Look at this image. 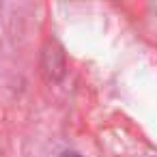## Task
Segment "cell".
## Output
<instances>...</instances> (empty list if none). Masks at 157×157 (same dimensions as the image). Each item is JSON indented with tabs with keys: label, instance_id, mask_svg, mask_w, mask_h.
I'll return each mask as SVG.
<instances>
[{
	"label": "cell",
	"instance_id": "cell-1",
	"mask_svg": "<svg viewBox=\"0 0 157 157\" xmlns=\"http://www.w3.org/2000/svg\"><path fill=\"white\" fill-rule=\"evenodd\" d=\"M63 157H80V155H75V153H65Z\"/></svg>",
	"mask_w": 157,
	"mask_h": 157
}]
</instances>
